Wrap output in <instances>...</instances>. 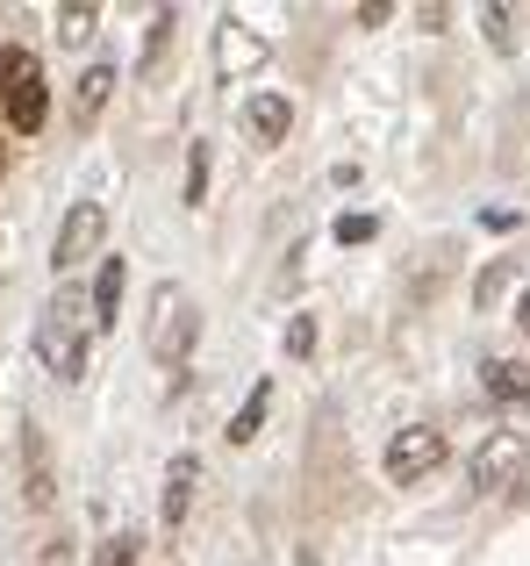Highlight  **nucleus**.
Returning a JSON list of instances; mask_svg holds the SVG:
<instances>
[{
    "label": "nucleus",
    "mask_w": 530,
    "mask_h": 566,
    "mask_svg": "<svg viewBox=\"0 0 530 566\" xmlns=\"http://www.w3.org/2000/svg\"><path fill=\"white\" fill-rule=\"evenodd\" d=\"M137 531H115V538L108 545H100V553H94V566H137Z\"/></svg>",
    "instance_id": "obj_16"
},
{
    "label": "nucleus",
    "mask_w": 530,
    "mask_h": 566,
    "mask_svg": "<svg viewBox=\"0 0 530 566\" xmlns=\"http://www.w3.org/2000/svg\"><path fill=\"white\" fill-rule=\"evenodd\" d=\"M287 94H252L244 101V129H252V144H287Z\"/></svg>",
    "instance_id": "obj_9"
},
{
    "label": "nucleus",
    "mask_w": 530,
    "mask_h": 566,
    "mask_svg": "<svg viewBox=\"0 0 530 566\" xmlns=\"http://www.w3.org/2000/svg\"><path fill=\"white\" fill-rule=\"evenodd\" d=\"M194 331H201L194 302H187L180 287H158V302H151V352H158V359L172 366V380H180L187 352H194Z\"/></svg>",
    "instance_id": "obj_3"
},
{
    "label": "nucleus",
    "mask_w": 530,
    "mask_h": 566,
    "mask_svg": "<svg viewBox=\"0 0 530 566\" xmlns=\"http://www.w3.org/2000/svg\"><path fill=\"white\" fill-rule=\"evenodd\" d=\"M480 22H488V43H495V51H517V29H509V8H488Z\"/></svg>",
    "instance_id": "obj_20"
},
{
    "label": "nucleus",
    "mask_w": 530,
    "mask_h": 566,
    "mask_svg": "<svg viewBox=\"0 0 530 566\" xmlns=\"http://www.w3.org/2000/svg\"><path fill=\"white\" fill-rule=\"evenodd\" d=\"M0 115H8L14 137L43 129V115H51V80L29 51H0Z\"/></svg>",
    "instance_id": "obj_2"
},
{
    "label": "nucleus",
    "mask_w": 530,
    "mask_h": 566,
    "mask_svg": "<svg viewBox=\"0 0 530 566\" xmlns=\"http://www.w3.org/2000/svg\"><path fill=\"white\" fill-rule=\"evenodd\" d=\"M22 473H29V502H51V459H43V430L22 423Z\"/></svg>",
    "instance_id": "obj_11"
},
{
    "label": "nucleus",
    "mask_w": 530,
    "mask_h": 566,
    "mask_svg": "<svg viewBox=\"0 0 530 566\" xmlns=\"http://www.w3.org/2000/svg\"><path fill=\"white\" fill-rule=\"evenodd\" d=\"M388 481L394 488H409V481H423V473H437L445 467V430H431V423H416V430H402V438L388 444Z\"/></svg>",
    "instance_id": "obj_5"
},
{
    "label": "nucleus",
    "mask_w": 530,
    "mask_h": 566,
    "mask_svg": "<svg viewBox=\"0 0 530 566\" xmlns=\"http://www.w3.org/2000/svg\"><path fill=\"white\" fill-rule=\"evenodd\" d=\"M480 374H488V395H495V401H530V374H523V366H509V359H488Z\"/></svg>",
    "instance_id": "obj_13"
},
{
    "label": "nucleus",
    "mask_w": 530,
    "mask_h": 566,
    "mask_svg": "<svg viewBox=\"0 0 530 566\" xmlns=\"http://www.w3.org/2000/svg\"><path fill=\"white\" fill-rule=\"evenodd\" d=\"M502 287H509V265H488V273H480V287H474V302L488 308V302H495V294H502Z\"/></svg>",
    "instance_id": "obj_21"
},
{
    "label": "nucleus",
    "mask_w": 530,
    "mask_h": 566,
    "mask_svg": "<svg viewBox=\"0 0 530 566\" xmlns=\"http://www.w3.org/2000/svg\"><path fill=\"white\" fill-rule=\"evenodd\" d=\"M36 359L57 380H86V302L80 294H57L36 316Z\"/></svg>",
    "instance_id": "obj_1"
},
{
    "label": "nucleus",
    "mask_w": 530,
    "mask_h": 566,
    "mask_svg": "<svg viewBox=\"0 0 530 566\" xmlns=\"http://www.w3.org/2000/svg\"><path fill=\"white\" fill-rule=\"evenodd\" d=\"M108 94H115V65H86L80 72V86H72V123H94L100 108H108Z\"/></svg>",
    "instance_id": "obj_10"
},
{
    "label": "nucleus",
    "mask_w": 530,
    "mask_h": 566,
    "mask_svg": "<svg viewBox=\"0 0 530 566\" xmlns=\"http://www.w3.org/2000/svg\"><path fill=\"white\" fill-rule=\"evenodd\" d=\"M57 36H65V43H86V36H94V8H65V14H57Z\"/></svg>",
    "instance_id": "obj_19"
},
{
    "label": "nucleus",
    "mask_w": 530,
    "mask_h": 566,
    "mask_svg": "<svg viewBox=\"0 0 530 566\" xmlns=\"http://www.w3.org/2000/svg\"><path fill=\"white\" fill-rule=\"evenodd\" d=\"M100 237H108V216H100V201H72V216L57 222L51 265H57V273H80V265L100 251Z\"/></svg>",
    "instance_id": "obj_4"
},
{
    "label": "nucleus",
    "mask_w": 530,
    "mask_h": 566,
    "mask_svg": "<svg viewBox=\"0 0 530 566\" xmlns=\"http://www.w3.org/2000/svg\"><path fill=\"white\" fill-rule=\"evenodd\" d=\"M209 201V144H187V208H201Z\"/></svg>",
    "instance_id": "obj_15"
},
{
    "label": "nucleus",
    "mask_w": 530,
    "mask_h": 566,
    "mask_svg": "<svg viewBox=\"0 0 530 566\" xmlns=\"http://www.w3.org/2000/svg\"><path fill=\"white\" fill-rule=\"evenodd\" d=\"M166 51H172V8L151 14V36H144V80H158V72H166Z\"/></svg>",
    "instance_id": "obj_14"
},
{
    "label": "nucleus",
    "mask_w": 530,
    "mask_h": 566,
    "mask_svg": "<svg viewBox=\"0 0 530 566\" xmlns=\"http://www.w3.org/2000/svg\"><path fill=\"white\" fill-rule=\"evenodd\" d=\"M517 467H523V438L517 430H495V438L474 452V488H509Z\"/></svg>",
    "instance_id": "obj_6"
},
{
    "label": "nucleus",
    "mask_w": 530,
    "mask_h": 566,
    "mask_svg": "<svg viewBox=\"0 0 530 566\" xmlns=\"http://www.w3.org/2000/svg\"><path fill=\"white\" fill-rule=\"evenodd\" d=\"M123 287H129V259H100V280H94V316L86 323H100V331H115V316H123Z\"/></svg>",
    "instance_id": "obj_7"
},
{
    "label": "nucleus",
    "mask_w": 530,
    "mask_h": 566,
    "mask_svg": "<svg viewBox=\"0 0 530 566\" xmlns=\"http://www.w3.org/2000/svg\"><path fill=\"white\" fill-rule=\"evenodd\" d=\"M373 237H380V216H365V208L359 216H337V244H373Z\"/></svg>",
    "instance_id": "obj_17"
},
{
    "label": "nucleus",
    "mask_w": 530,
    "mask_h": 566,
    "mask_svg": "<svg viewBox=\"0 0 530 566\" xmlns=\"http://www.w3.org/2000/svg\"><path fill=\"white\" fill-rule=\"evenodd\" d=\"M517 323H523V337H530V287L517 294Z\"/></svg>",
    "instance_id": "obj_22"
},
{
    "label": "nucleus",
    "mask_w": 530,
    "mask_h": 566,
    "mask_svg": "<svg viewBox=\"0 0 530 566\" xmlns=\"http://www.w3.org/2000/svg\"><path fill=\"white\" fill-rule=\"evenodd\" d=\"M194 481H201V459H194V452H180V459L166 467V495H158V510H166V524H172V531L187 524V502H194Z\"/></svg>",
    "instance_id": "obj_8"
},
{
    "label": "nucleus",
    "mask_w": 530,
    "mask_h": 566,
    "mask_svg": "<svg viewBox=\"0 0 530 566\" xmlns=\"http://www.w3.org/2000/svg\"><path fill=\"white\" fill-rule=\"evenodd\" d=\"M265 409H273V380H258L252 395H244V409L230 416V444H252V438H258V423H265Z\"/></svg>",
    "instance_id": "obj_12"
},
{
    "label": "nucleus",
    "mask_w": 530,
    "mask_h": 566,
    "mask_svg": "<svg viewBox=\"0 0 530 566\" xmlns=\"http://www.w3.org/2000/svg\"><path fill=\"white\" fill-rule=\"evenodd\" d=\"M316 352V316H287V359H308Z\"/></svg>",
    "instance_id": "obj_18"
}]
</instances>
